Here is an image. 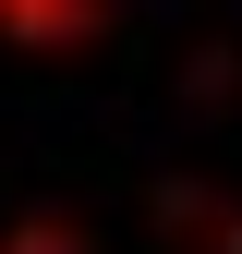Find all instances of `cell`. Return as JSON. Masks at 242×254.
I'll list each match as a JSON object with an SVG mask.
<instances>
[{
  "instance_id": "obj_1",
  "label": "cell",
  "mask_w": 242,
  "mask_h": 254,
  "mask_svg": "<svg viewBox=\"0 0 242 254\" xmlns=\"http://www.w3.org/2000/svg\"><path fill=\"white\" fill-rule=\"evenodd\" d=\"M109 24V0H0V37H24V49H85Z\"/></svg>"
},
{
  "instance_id": "obj_2",
  "label": "cell",
  "mask_w": 242,
  "mask_h": 254,
  "mask_svg": "<svg viewBox=\"0 0 242 254\" xmlns=\"http://www.w3.org/2000/svg\"><path fill=\"white\" fill-rule=\"evenodd\" d=\"M0 254H85V242L60 230V218H37V230H12V242H0Z\"/></svg>"
}]
</instances>
